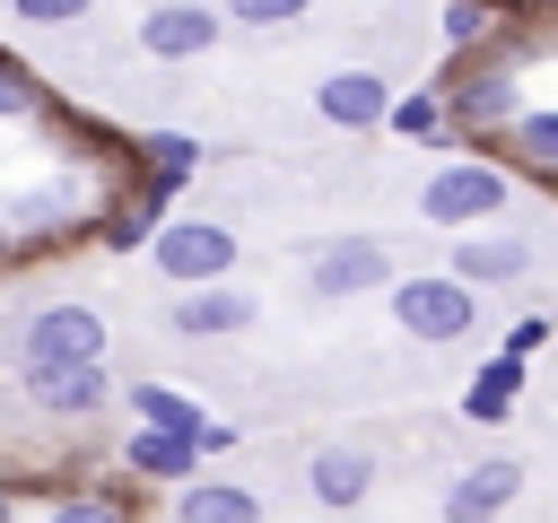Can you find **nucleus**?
I'll list each match as a JSON object with an SVG mask.
<instances>
[{
  "instance_id": "1",
  "label": "nucleus",
  "mask_w": 558,
  "mask_h": 523,
  "mask_svg": "<svg viewBox=\"0 0 558 523\" xmlns=\"http://www.w3.org/2000/svg\"><path fill=\"white\" fill-rule=\"evenodd\" d=\"M392 323L410 331V340H462L471 323H480V296H471V279H453V270H427V279H392Z\"/></svg>"
},
{
  "instance_id": "2",
  "label": "nucleus",
  "mask_w": 558,
  "mask_h": 523,
  "mask_svg": "<svg viewBox=\"0 0 558 523\" xmlns=\"http://www.w3.org/2000/svg\"><path fill=\"white\" fill-rule=\"evenodd\" d=\"M506 192H514V183H506V166H480V157H462V166H436V174H427V192H418V218L453 235V227H480V218H497V209H506Z\"/></svg>"
},
{
  "instance_id": "3",
  "label": "nucleus",
  "mask_w": 558,
  "mask_h": 523,
  "mask_svg": "<svg viewBox=\"0 0 558 523\" xmlns=\"http://www.w3.org/2000/svg\"><path fill=\"white\" fill-rule=\"evenodd\" d=\"M148 253H157L166 288H201V279H227L235 270V227H218V218H166L148 235Z\"/></svg>"
},
{
  "instance_id": "4",
  "label": "nucleus",
  "mask_w": 558,
  "mask_h": 523,
  "mask_svg": "<svg viewBox=\"0 0 558 523\" xmlns=\"http://www.w3.org/2000/svg\"><path fill=\"white\" fill-rule=\"evenodd\" d=\"M17 384H26V401L35 410H52V418H87V410H105V357H26L17 366Z\"/></svg>"
},
{
  "instance_id": "5",
  "label": "nucleus",
  "mask_w": 558,
  "mask_h": 523,
  "mask_svg": "<svg viewBox=\"0 0 558 523\" xmlns=\"http://www.w3.org/2000/svg\"><path fill=\"white\" fill-rule=\"evenodd\" d=\"M305 288H314V296H366V288H392V253H384L375 235L314 244V253H305Z\"/></svg>"
},
{
  "instance_id": "6",
  "label": "nucleus",
  "mask_w": 558,
  "mask_h": 523,
  "mask_svg": "<svg viewBox=\"0 0 558 523\" xmlns=\"http://www.w3.org/2000/svg\"><path fill=\"white\" fill-rule=\"evenodd\" d=\"M218 35H227V9H201V0H157V9H140V52H148V61H201Z\"/></svg>"
},
{
  "instance_id": "7",
  "label": "nucleus",
  "mask_w": 558,
  "mask_h": 523,
  "mask_svg": "<svg viewBox=\"0 0 558 523\" xmlns=\"http://www.w3.org/2000/svg\"><path fill=\"white\" fill-rule=\"evenodd\" d=\"M514 497H523V462H514V453H488V462L453 471V488H445V523H497Z\"/></svg>"
},
{
  "instance_id": "8",
  "label": "nucleus",
  "mask_w": 558,
  "mask_h": 523,
  "mask_svg": "<svg viewBox=\"0 0 558 523\" xmlns=\"http://www.w3.org/2000/svg\"><path fill=\"white\" fill-rule=\"evenodd\" d=\"M314 113H323L331 131H366V122L392 113V78H384V70H331V78L314 87Z\"/></svg>"
},
{
  "instance_id": "9",
  "label": "nucleus",
  "mask_w": 558,
  "mask_h": 523,
  "mask_svg": "<svg viewBox=\"0 0 558 523\" xmlns=\"http://www.w3.org/2000/svg\"><path fill=\"white\" fill-rule=\"evenodd\" d=\"M253 323V288H227V279H201L174 296V331L183 340H218V331H244Z\"/></svg>"
},
{
  "instance_id": "10",
  "label": "nucleus",
  "mask_w": 558,
  "mask_h": 523,
  "mask_svg": "<svg viewBox=\"0 0 558 523\" xmlns=\"http://www.w3.org/2000/svg\"><path fill=\"white\" fill-rule=\"evenodd\" d=\"M26 357H105V314L96 305H44L26 323Z\"/></svg>"
},
{
  "instance_id": "11",
  "label": "nucleus",
  "mask_w": 558,
  "mask_h": 523,
  "mask_svg": "<svg viewBox=\"0 0 558 523\" xmlns=\"http://www.w3.org/2000/svg\"><path fill=\"white\" fill-rule=\"evenodd\" d=\"M305 488H314V506L349 514V506L375 488V453H366V445H323V453L305 462Z\"/></svg>"
},
{
  "instance_id": "12",
  "label": "nucleus",
  "mask_w": 558,
  "mask_h": 523,
  "mask_svg": "<svg viewBox=\"0 0 558 523\" xmlns=\"http://www.w3.org/2000/svg\"><path fill=\"white\" fill-rule=\"evenodd\" d=\"M523 270H532V244L523 235H462L453 227V279L488 288V279H523Z\"/></svg>"
},
{
  "instance_id": "13",
  "label": "nucleus",
  "mask_w": 558,
  "mask_h": 523,
  "mask_svg": "<svg viewBox=\"0 0 558 523\" xmlns=\"http://www.w3.org/2000/svg\"><path fill=\"white\" fill-rule=\"evenodd\" d=\"M122 462L148 471V479H192L201 471V427L192 436L183 427H140V436H122Z\"/></svg>"
},
{
  "instance_id": "14",
  "label": "nucleus",
  "mask_w": 558,
  "mask_h": 523,
  "mask_svg": "<svg viewBox=\"0 0 558 523\" xmlns=\"http://www.w3.org/2000/svg\"><path fill=\"white\" fill-rule=\"evenodd\" d=\"M174 523H262V497L235 479H174Z\"/></svg>"
},
{
  "instance_id": "15",
  "label": "nucleus",
  "mask_w": 558,
  "mask_h": 523,
  "mask_svg": "<svg viewBox=\"0 0 558 523\" xmlns=\"http://www.w3.org/2000/svg\"><path fill=\"white\" fill-rule=\"evenodd\" d=\"M166 200H174V192L140 174V192H131V200H122V209L105 218V244H113V253H131V244H148V235L166 227Z\"/></svg>"
},
{
  "instance_id": "16",
  "label": "nucleus",
  "mask_w": 558,
  "mask_h": 523,
  "mask_svg": "<svg viewBox=\"0 0 558 523\" xmlns=\"http://www.w3.org/2000/svg\"><path fill=\"white\" fill-rule=\"evenodd\" d=\"M514 392H523V357H514V349H497V357L471 375L462 410H471V418H506V401H514Z\"/></svg>"
},
{
  "instance_id": "17",
  "label": "nucleus",
  "mask_w": 558,
  "mask_h": 523,
  "mask_svg": "<svg viewBox=\"0 0 558 523\" xmlns=\"http://www.w3.org/2000/svg\"><path fill=\"white\" fill-rule=\"evenodd\" d=\"M140 166H148V183H166V192H174V183H192L201 139H192V131H148V139H140Z\"/></svg>"
},
{
  "instance_id": "18",
  "label": "nucleus",
  "mask_w": 558,
  "mask_h": 523,
  "mask_svg": "<svg viewBox=\"0 0 558 523\" xmlns=\"http://www.w3.org/2000/svg\"><path fill=\"white\" fill-rule=\"evenodd\" d=\"M523 105H514V78H471V87H453V122H471V131H488V122H514Z\"/></svg>"
},
{
  "instance_id": "19",
  "label": "nucleus",
  "mask_w": 558,
  "mask_h": 523,
  "mask_svg": "<svg viewBox=\"0 0 558 523\" xmlns=\"http://www.w3.org/2000/svg\"><path fill=\"white\" fill-rule=\"evenodd\" d=\"M131 410H140L148 427H183V436L201 427V401H192V392H166V384H140V392H131Z\"/></svg>"
},
{
  "instance_id": "20",
  "label": "nucleus",
  "mask_w": 558,
  "mask_h": 523,
  "mask_svg": "<svg viewBox=\"0 0 558 523\" xmlns=\"http://www.w3.org/2000/svg\"><path fill=\"white\" fill-rule=\"evenodd\" d=\"M506 139L523 148V166H558V113H514Z\"/></svg>"
},
{
  "instance_id": "21",
  "label": "nucleus",
  "mask_w": 558,
  "mask_h": 523,
  "mask_svg": "<svg viewBox=\"0 0 558 523\" xmlns=\"http://www.w3.org/2000/svg\"><path fill=\"white\" fill-rule=\"evenodd\" d=\"M0 113H9V122H26V113H44V87H35V78H26L17 61H0Z\"/></svg>"
},
{
  "instance_id": "22",
  "label": "nucleus",
  "mask_w": 558,
  "mask_h": 523,
  "mask_svg": "<svg viewBox=\"0 0 558 523\" xmlns=\"http://www.w3.org/2000/svg\"><path fill=\"white\" fill-rule=\"evenodd\" d=\"M305 9H314V0H227L235 26H296Z\"/></svg>"
},
{
  "instance_id": "23",
  "label": "nucleus",
  "mask_w": 558,
  "mask_h": 523,
  "mask_svg": "<svg viewBox=\"0 0 558 523\" xmlns=\"http://www.w3.org/2000/svg\"><path fill=\"white\" fill-rule=\"evenodd\" d=\"M384 122H392V131H410V139H427V131L445 122V105H436V96H392V113H384Z\"/></svg>"
},
{
  "instance_id": "24",
  "label": "nucleus",
  "mask_w": 558,
  "mask_h": 523,
  "mask_svg": "<svg viewBox=\"0 0 558 523\" xmlns=\"http://www.w3.org/2000/svg\"><path fill=\"white\" fill-rule=\"evenodd\" d=\"M96 0H9V17H26V26H78Z\"/></svg>"
},
{
  "instance_id": "25",
  "label": "nucleus",
  "mask_w": 558,
  "mask_h": 523,
  "mask_svg": "<svg viewBox=\"0 0 558 523\" xmlns=\"http://www.w3.org/2000/svg\"><path fill=\"white\" fill-rule=\"evenodd\" d=\"M44 523H131V514H122V497H61Z\"/></svg>"
},
{
  "instance_id": "26",
  "label": "nucleus",
  "mask_w": 558,
  "mask_h": 523,
  "mask_svg": "<svg viewBox=\"0 0 558 523\" xmlns=\"http://www.w3.org/2000/svg\"><path fill=\"white\" fill-rule=\"evenodd\" d=\"M480 35H488V9L480 0H453L445 9V44H480Z\"/></svg>"
},
{
  "instance_id": "27",
  "label": "nucleus",
  "mask_w": 558,
  "mask_h": 523,
  "mask_svg": "<svg viewBox=\"0 0 558 523\" xmlns=\"http://www.w3.org/2000/svg\"><path fill=\"white\" fill-rule=\"evenodd\" d=\"M541 340H549V323H541V314H523V323H514V331H506V349H514V357H532V349H541Z\"/></svg>"
},
{
  "instance_id": "28",
  "label": "nucleus",
  "mask_w": 558,
  "mask_h": 523,
  "mask_svg": "<svg viewBox=\"0 0 558 523\" xmlns=\"http://www.w3.org/2000/svg\"><path fill=\"white\" fill-rule=\"evenodd\" d=\"M9 514H17V506H9V497H0V523H9Z\"/></svg>"
},
{
  "instance_id": "29",
  "label": "nucleus",
  "mask_w": 558,
  "mask_h": 523,
  "mask_svg": "<svg viewBox=\"0 0 558 523\" xmlns=\"http://www.w3.org/2000/svg\"><path fill=\"white\" fill-rule=\"evenodd\" d=\"M0 17H9V0H0Z\"/></svg>"
}]
</instances>
